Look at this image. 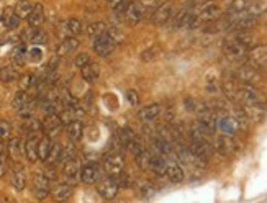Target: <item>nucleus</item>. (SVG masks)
Here are the masks:
<instances>
[{"mask_svg":"<svg viewBox=\"0 0 267 203\" xmlns=\"http://www.w3.org/2000/svg\"><path fill=\"white\" fill-rule=\"evenodd\" d=\"M223 43V53L228 59H244L248 51L256 45V38L249 30H233L230 31Z\"/></svg>","mask_w":267,"mask_h":203,"instance_id":"nucleus-1","label":"nucleus"},{"mask_svg":"<svg viewBox=\"0 0 267 203\" xmlns=\"http://www.w3.org/2000/svg\"><path fill=\"white\" fill-rule=\"evenodd\" d=\"M195 10V15H194V22H192V28H197L203 23H210V22H215L216 18L220 17V7L216 5L215 2H210L207 0L205 4L202 5H197L194 7Z\"/></svg>","mask_w":267,"mask_h":203,"instance_id":"nucleus-2","label":"nucleus"},{"mask_svg":"<svg viewBox=\"0 0 267 203\" xmlns=\"http://www.w3.org/2000/svg\"><path fill=\"white\" fill-rule=\"evenodd\" d=\"M213 146L218 154L224 157H231L240 151V144L235 135H228V133H221V135H215L213 138Z\"/></svg>","mask_w":267,"mask_h":203,"instance_id":"nucleus-3","label":"nucleus"},{"mask_svg":"<svg viewBox=\"0 0 267 203\" xmlns=\"http://www.w3.org/2000/svg\"><path fill=\"white\" fill-rule=\"evenodd\" d=\"M246 62L267 74V45H254L246 54Z\"/></svg>","mask_w":267,"mask_h":203,"instance_id":"nucleus-4","label":"nucleus"},{"mask_svg":"<svg viewBox=\"0 0 267 203\" xmlns=\"http://www.w3.org/2000/svg\"><path fill=\"white\" fill-rule=\"evenodd\" d=\"M235 75L238 77V80H241L244 84H251V86H261L262 84V72L259 71V69H256L254 66L251 64H243L236 69Z\"/></svg>","mask_w":267,"mask_h":203,"instance_id":"nucleus-5","label":"nucleus"},{"mask_svg":"<svg viewBox=\"0 0 267 203\" xmlns=\"http://www.w3.org/2000/svg\"><path fill=\"white\" fill-rule=\"evenodd\" d=\"M118 190H120V185H118V180L113 176H108V177L97 180V192L103 198H107V200L115 198Z\"/></svg>","mask_w":267,"mask_h":203,"instance_id":"nucleus-6","label":"nucleus"},{"mask_svg":"<svg viewBox=\"0 0 267 203\" xmlns=\"http://www.w3.org/2000/svg\"><path fill=\"white\" fill-rule=\"evenodd\" d=\"M117 41L110 36L108 33H103L100 34V36H97L95 41H94V51L100 56V58H107V56H110L111 53L115 51L117 48Z\"/></svg>","mask_w":267,"mask_h":203,"instance_id":"nucleus-7","label":"nucleus"},{"mask_svg":"<svg viewBox=\"0 0 267 203\" xmlns=\"http://www.w3.org/2000/svg\"><path fill=\"white\" fill-rule=\"evenodd\" d=\"M103 171L108 176L117 177L118 174H122L125 171V159L120 152H111L110 156L103 159Z\"/></svg>","mask_w":267,"mask_h":203,"instance_id":"nucleus-8","label":"nucleus"},{"mask_svg":"<svg viewBox=\"0 0 267 203\" xmlns=\"http://www.w3.org/2000/svg\"><path fill=\"white\" fill-rule=\"evenodd\" d=\"M81 171L82 167L79 164V160H77L75 157H71V159H66L64 163V167H62V174H64L66 180L69 182V184H77V180L81 179Z\"/></svg>","mask_w":267,"mask_h":203,"instance_id":"nucleus-9","label":"nucleus"},{"mask_svg":"<svg viewBox=\"0 0 267 203\" xmlns=\"http://www.w3.org/2000/svg\"><path fill=\"white\" fill-rule=\"evenodd\" d=\"M41 125H43V131L46 133V136L54 138L56 135H59V131L64 123H62L59 113H53V115H46V118Z\"/></svg>","mask_w":267,"mask_h":203,"instance_id":"nucleus-10","label":"nucleus"},{"mask_svg":"<svg viewBox=\"0 0 267 203\" xmlns=\"http://www.w3.org/2000/svg\"><path fill=\"white\" fill-rule=\"evenodd\" d=\"M143 12H144V5L139 2H131L126 7V10L123 13L125 22L128 25H136L139 23V20L143 18Z\"/></svg>","mask_w":267,"mask_h":203,"instance_id":"nucleus-11","label":"nucleus"},{"mask_svg":"<svg viewBox=\"0 0 267 203\" xmlns=\"http://www.w3.org/2000/svg\"><path fill=\"white\" fill-rule=\"evenodd\" d=\"M49 179L48 176H45V174H36L33 179V193H34V197L40 198V200H43L46 198L48 195H49Z\"/></svg>","mask_w":267,"mask_h":203,"instance_id":"nucleus-12","label":"nucleus"},{"mask_svg":"<svg viewBox=\"0 0 267 203\" xmlns=\"http://www.w3.org/2000/svg\"><path fill=\"white\" fill-rule=\"evenodd\" d=\"M100 179V167L95 163H89L82 167L81 171V180L84 184H95Z\"/></svg>","mask_w":267,"mask_h":203,"instance_id":"nucleus-13","label":"nucleus"},{"mask_svg":"<svg viewBox=\"0 0 267 203\" xmlns=\"http://www.w3.org/2000/svg\"><path fill=\"white\" fill-rule=\"evenodd\" d=\"M171 13H172V5L171 4H161L158 9L152 12L151 22L156 23V25H163L166 22H169Z\"/></svg>","mask_w":267,"mask_h":203,"instance_id":"nucleus-14","label":"nucleus"},{"mask_svg":"<svg viewBox=\"0 0 267 203\" xmlns=\"http://www.w3.org/2000/svg\"><path fill=\"white\" fill-rule=\"evenodd\" d=\"M23 38H26L33 45H46L48 43V34L40 30L38 26H31V30L23 31Z\"/></svg>","mask_w":267,"mask_h":203,"instance_id":"nucleus-15","label":"nucleus"},{"mask_svg":"<svg viewBox=\"0 0 267 203\" xmlns=\"http://www.w3.org/2000/svg\"><path fill=\"white\" fill-rule=\"evenodd\" d=\"M159 115H161V107L158 103H152V105H147V107L141 108V111H139V120L146 125H149L156 120Z\"/></svg>","mask_w":267,"mask_h":203,"instance_id":"nucleus-16","label":"nucleus"},{"mask_svg":"<svg viewBox=\"0 0 267 203\" xmlns=\"http://www.w3.org/2000/svg\"><path fill=\"white\" fill-rule=\"evenodd\" d=\"M136 164L141 171H151L152 169V159H154V151L143 149L139 154L135 156Z\"/></svg>","mask_w":267,"mask_h":203,"instance_id":"nucleus-17","label":"nucleus"},{"mask_svg":"<svg viewBox=\"0 0 267 203\" xmlns=\"http://www.w3.org/2000/svg\"><path fill=\"white\" fill-rule=\"evenodd\" d=\"M77 46H79V41L74 36H69L61 41V45L58 46V50H56V54H58L59 58H64V56L71 54L74 50H77Z\"/></svg>","mask_w":267,"mask_h":203,"instance_id":"nucleus-18","label":"nucleus"},{"mask_svg":"<svg viewBox=\"0 0 267 203\" xmlns=\"http://www.w3.org/2000/svg\"><path fill=\"white\" fill-rule=\"evenodd\" d=\"M166 177L169 179L172 184H180V182L185 179V174H184V169H182L180 166L171 163V164H167Z\"/></svg>","mask_w":267,"mask_h":203,"instance_id":"nucleus-19","label":"nucleus"},{"mask_svg":"<svg viewBox=\"0 0 267 203\" xmlns=\"http://www.w3.org/2000/svg\"><path fill=\"white\" fill-rule=\"evenodd\" d=\"M26 54H28V48L25 46V43H18V45L12 50L10 59H12V62H13L15 66H23L25 61L28 59Z\"/></svg>","mask_w":267,"mask_h":203,"instance_id":"nucleus-20","label":"nucleus"},{"mask_svg":"<svg viewBox=\"0 0 267 203\" xmlns=\"http://www.w3.org/2000/svg\"><path fill=\"white\" fill-rule=\"evenodd\" d=\"M22 141H20V138H12L9 141V146H7V154H9V157L13 160V163H18L20 157H22Z\"/></svg>","mask_w":267,"mask_h":203,"instance_id":"nucleus-21","label":"nucleus"},{"mask_svg":"<svg viewBox=\"0 0 267 203\" xmlns=\"http://www.w3.org/2000/svg\"><path fill=\"white\" fill-rule=\"evenodd\" d=\"M81 72H82V79L86 82H95L100 77V67L94 64V62H89V64L81 67Z\"/></svg>","mask_w":267,"mask_h":203,"instance_id":"nucleus-22","label":"nucleus"},{"mask_svg":"<svg viewBox=\"0 0 267 203\" xmlns=\"http://www.w3.org/2000/svg\"><path fill=\"white\" fill-rule=\"evenodd\" d=\"M61 159H64V148L59 143H53L51 144V151H49V156L46 159L48 166H56Z\"/></svg>","mask_w":267,"mask_h":203,"instance_id":"nucleus-23","label":"nucleus"},{"mask_svg":"<svg viewBox=\"0 0 267 203\" xmlns=\"http://www.w3.org/2000/svg\"><path fill=\"white\" fill-rule=\"evenodd\" d=\"M28 23H30V26H40L41 23L45 22V9L41 4H36L33 7V10L30 13V17L26 18Z\"/></svg>","mask_w":267,"mask_h":203,"instance_id":"nucleus-24","label":"nucleus"},{"mask_svg":"<svg viewBox=\"0 0 267 203\" xmlns=\"http://www.w3.org/2000/svg\"><path fill=\"white\" fill-rule=\"evenodd\" d=\"M25 154L30 163H36L40 159L38 157V139L34 136H30V139L25 143Z\"/></svg>","mask_w":267,"mask_h":203,"instance_id":"nucleus-25","label":"nucleus"},{"mask_svg":"<svg viewBox=\"0 0 267 203\" xmlns=\"http://www.w3.org/2000/svg\"><path fill=\"white\" fill-rule=\"evenodd\" d=\"M254 0H233L230 4L228 10H226V15H235V13H243V12H248L249 7L252 5Z\"/></svg>","mask_w":267,"mask_h":203,"instance_id":"nucleus-26","label":"nucleus"},{"mask_svg":"<svg viewBox=\"0 0 267 203\" xmlns=\"http://www.w3.org/2000/svg\"><path fill=\"white\" fill-rule=\"evenodd\" d=\"M20 18L17 13H15V9H7L4 12V17H2V22L5 25V28H9V30H13V28H17L20 25Z\"/></svg>","mask_w":267,"mask_h":203,"instance_id":"nucleus-27","label":"nucleus"},{"mask_svg":"<svg viewBox=\"0 0 267 203\" xmlns=\"http://www.w3.org/2000/svg\"><path fill=\"white\" fill-rule=\"evenodd\" d=\"M67 136L71 141H79V139L82 138V133H84V127H82V123L81 120H74L67 125Z\"/></svg>","mask_w":267,"mask_h":203,"instance_id":"nucleus-28","label":"nucleus"},{"mask_svg":"<svg viewBox=\"0 0 267 203\" xmlns=\"http://www.w3.org/2000/svg\"><path fill=\"white\" fill-rule=\"evenodd\" d=\"M71 193H72V184H69V182L67 184H58L53 190L56 200H66L71 197Z\"/></svg>","mask_w":267,"mask_h":203,"instance_id":"nucleus-29","label":"nucleus"},{"mask_svg":"<svg viewBox=\"0 0 267 203\" xmlns=\"http://www.w3.org/2000/svg\"><path fill=\"white\" fill-rule=\"evenodd\" d=\"M51 139H49V136H45L41 138L38 141V157L40 160H43V163H46V159L49 156V151H51Z\"/></svg>","mask_w":267,"mask_h":203,"instance_id":"nucleus-30","label":"nucleus"},{"mask_svg":"<svg viewBox=\"0 0 267 203\" xmlns=\"http://www.w3.org/2000/svg\"><path fill=\"white\" fill-rule=\"evenodd\" d=\"M12 185L17 188L18 192H22L26 187V174L23 169H17L12 174Z\"/></svg>","mask_w":267,"mask_h":203,"instance_id":"nucleus-31","label":"nucleus"},{"mask_svg":"<svg viewBox=\"0 0 267 203\" xmlns=\"http://www.w3.org/2000/svg\"><path fill=\"white\" fill-rule=\"evenodd\" d=\"M33 7L34 5H31V2H28V0H20V2L15 5V13L20 18H28L33 10Z\"/></svg>","mask_w":267,"mask_h":203,"instance_id":"nucleus-32","label":"nucleus"},{"mask_svg":"<svg viewBox=\"0 0 267 203\" xmlns=\"http://www.w3.org/2000/svg\"><path fill=\"white\" fill-rule=\"evenodd\" d=\"M138 136H136V133L133 131L131 128H122L120 130V133H118V139H120V143L123 144V148H126L133 139H136Z\"/></svg>","mask_w":267,"mask_h":203,"instance_id":"nucleus-33","label":"nucleus"},{"mask_svg":"<svg viewBox=\"0 0 267 203\" xmlns=\"http://www.w3.org/2000/svg\"><path fill=\"white\" fill-rule=\"evenodd\" d=\"M17 79V71H15V67H12V66H5L0 69V80H2L4 84H10Z\"/></svg>","mask_w":267,"mask_h":203,"instance_id":"nucleus-34","label":"nucleus"},{"mask_svg":"<svg viewBox=\"0 0 267 203\" xmlns=\"http://www.w3.org/2000/svg\"><path fill=\"white\" fill-rule=\"evenodd\" d=\"M103 33H107V25L102 23V22L90 23L87 26V34H89V36H92V38L100 36V34H103Z\"/></svg>","mask_w":267,"mask_h":203,"instance_id":"nucleus-35","label":"nucleus"},{"mask_svg":"<svg viewBox=\"0 0 267 203\" xmlns=\"http://www.w3.org/2000/svg\"><path fill=\"white\" fill-rule=\"evenodd\" d=\"M41 130H43V125H41L40 121H36V120H30V121H26L23 125V131L28 133V136H34Z\"/></svg>","mask_w":267,"mask_h":203,"instance_id":"nucleus-36","label":"nucleus"},{"mask_svg":"<svg viewBox=\"0 0 267 203\" xmlns=\"http://www.w3.org/2000/svg\"><path fill=\"white\" fill-rule=\"evenodd\" d=\"M66 28H67L69 34L77 36V34H81V31H82V23H81V20L71 18V20H67V22H66Z\"/></svg>","mask_w":267,"mask_h":203,"instance_id":"nucleus-37","label":"nucleus"},{"mask_svg":"<svg viewBox=\"0 0 267 203\" xmlns=\"http://www.w3.org/2000/svg\"><path fill=\"white\" fill-rule=\"evenodd\" d=\"M34 86H36V79H34V75L25 74V75L20 77V90H25L26 92L28 89H31Z\"/></svg>","mask_w":267,"mask_h":203,"instance_id":"nucleus-38","label":"nucleus"},{"mask_svg":"<svg viewBox=\"0 0 267 203\" xmlns=\"http://www.w3.org/2000/svg\"><path fill=\"white\" fill-rule=\"evenodd\" d=\"M28 102L30 100H28V95L25 90H18V92L15 94V99H13V107L18 110V108H22L23 105H26Z\"/></svg>","mask_w":267,"mask_h":203,"instance_id":"nucleus-39","label":"nucleus"},{"mask_svg":"<svg viewBox=\"0 0 267 203\" xmlns=\"http://www.w3.org/2000/svg\"><path fill=\"white\" fill-rule=\"evenodd\" d=\"M26 58H28V61H31V62H40L41 59H43V51H41V48L33 46V48L28 50Z\"/></svg>","mask_w":267,"mask_h":203,"instance_id":"nucleus-40","label":"nucleus"},{"mask_svg":"<svg viewBox=\"0 0 267 203\" xmlns=\"http://www.w3.org/2000/svg\"><path fill=\"white\" fill-rule=\"evenodd\" d=\"M10 133H12L10 123L5 121V120H0V141H4V139L10 138Z\"/></svg>","mask_w":267,"mask_h":203,"instance_id":"nucleus-41","label":"nucleus"},{"mask_svg":"<svg viewBox=\"0 0 267 203\" xmlns=\"http://www.w3.org/2000/svg\"><path fill=\"white\" fill-rule=\"evenodd\" d=\"M117 180H118V185H120V188H128L131 185V177L125 171L122 174H118Z\"/></svg>","mask_w":267,"mask_h":203,"instance_id":"nucleus-42","label":"nucleus"},{"mask_svg":"<svg viewBox=\"0 0 267 203\" xmlns=\"http://www.w3.org/2000/svg\"><path fill=\"white\" fill-rule=\"evenodd\" d=\"M33 102H28L26 105H23L22 108H18V113H20V116H23V118H31V115H33Z\"/></svg>","mask_w":267,"mask_h":203,"instance_id":"nucleus-43","label":"nucleus"},{"mask_svg":"<svg viewBox=\"0 0 267 203\" xmlns=\"http://www.w3.org/2000/svg\"><path fill=\"white\" fill-rule=\"evenodd\" d=\"M138 193H139V197H143V198H149L151 195L154 193V187L151 185V184H144L141 188L138 190Z\"/></svg>","mask_w":267,"mask_h":203,"instance_id":"nucleus-44","label":"nucleus"},{"mask_svg":"<svg viewBox=\"0 0 267 203\" xmlns=\"http://www.w3.org/2000/svg\"><path fill=\"white\" fill-rule=\"evenodd\" d=\"M89 62H90L89 54H87V53H81V54H77V58H75V61H74V64H75L77 67H84L86 64H89Z\"/></svg>","mask_w":267,"mask_h":203,"instance_id":"nucleus-45","label":"nucleus"},{"mask_svg":"<svg viewBox=\"0 0 267 203\" xmlns=\"http://www.w3.org/2000/svg\"><path fill=\"white\" fill-rule=\"evenodd\" d=\"M108 34H110V36H111V38H113V39L117 41L118 45H120V43H123V41H125V34L122 33V30H118V28H110Z\"/></svg>","mask_w":267,"mask_h":203,"instance_id":"nucleus-46","label":"nucleus"},{"mask_svg":"<svg viewBox=\"0 0 267 203\" xmlns=\"http://www.w3.org/2000/svg\"><path fill=\"white\" fill-rule=\"evenodd\" d=\"M7 156H9L7 152L0 156V177H4L5 174H7V171H9V164H7Z\"/></svg>","mask_w":267,"mask_h":203,"instance_id":"nucleus-47","label":"nucleus"},{"mask_svg":"<svg viewBox=\"0 0 267 203\" xmlns=\"http://www.w3.org/2000/svg\"><path fill=\"white\" fill-rule=\"evenodd\" d=\"M126 99L131 105H138L139 103V95L136 90H126Z\"/></svg>","mask_w":267,"mask_h":203,"instance_id":"nucleus-48","label":"nucleus"},{"mask_svg":"<svg viewBox=\"0 0 267 203\" xmlns=\"http://www.w3.org/2000/svg\"><path fill=\"white\" fill-rule=\"evenodd\" d=\"M154 58H156V50H152V48H149L147 51L141 53V61H144V62L151 61V59H154Z\"/></svg>","mask_w":267,"mask_h":203,"instance_id":"nucleus-49","label":"nucleus"},{"mask_svg":"<svg viewBox=\"0 0 267 203\" xmlns=\"http://www.w3.org/2000/svg\"><path fill=\"white\" fill-rule=\"evenodd\" d=\"M184 103H185V108H187L188 111H195V110H197V103L190 99V97H185Z\"/></svg>","mask_w":267,"mask_h":203,"instance_id":"nucleus-50","label":"nucleus"},{"mask_svg":"<svg viewBox=\"0 0 267 203\" xmlns=\"http://www.w3.org/2000/svg\"><path fill=\"white\" fill-rule=\"evenodd\" d=\"M71 157H75V148L69 144L66 148V151H64V159H71Z\"/></svg>","mask_w":267,"mask_h":203,"instance_id":"nucleus-51","label":"nucleus"},{"mask_svg":"<svg viewBox=\"0 0 267 203\" xmlns=\"http://www.w3.org/2000/svg\"><path fill=\"white\" fill-rule=\"evenodd\" d=\"M141 2H143V5H156L161 2V0H141Z\"/></svg>","mask_w":267,"mask_h":203,"instance_id":"nucleus-52","label":"nucleus"},{"mask_svg":"<svg viewBox=\"0 0 267 203\" xmlns=\"http://www.w3.org/2000/svg\"><path fill=\"white\" fill-rule=\"evenodd\" d=\"M120 2H123V0H107V4H108L110 7H113V9H115V7L120 4Z\"/></svg>","mask_w":267,"mask_h":203,"instance_id":"nucleus-53","label":"nucleus"},{"mask_svg":"<svg viewBox=\"0 0 267 203\" xmlns=\"http://www.w3.org/2000/svg\"><path fill=\"white\" fill-rule=\"evenodd\" d=\"M7 151H5V146H4V143H0V156H2V154H5Z\"/></svg>","mask_w":267,"mask_h":203,"instance_id":"nucleus-54","label":"nucleus"},{"mask_svg":"<svg viewBox=\"0 0 267 203\" xmlns=\"http://www.w3.org/2000/svg\"><path fill=\"white\" fill-rule=\"evenodd\" d=\"M0 46H2V38H0Z\"/></svg>","mask_w":267,"mask_h":203,"instance_id":"nucleus-55","label":"nucleus"}]
</instances>
